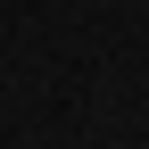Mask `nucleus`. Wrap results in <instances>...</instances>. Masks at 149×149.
Wrapping results in <instances>:
<instances>
[]
</instances>
